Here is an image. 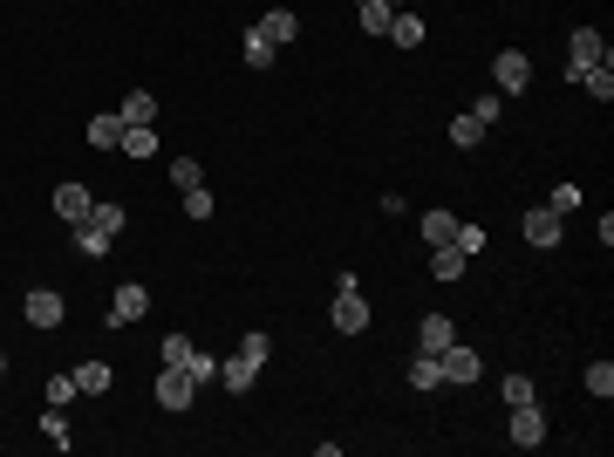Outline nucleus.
Here are the masks:
<instances>
[{
  "mask_svg": "<svg viewBox=\"0 0 614 457\" xmlns=\"http://www.w3.org/2000/svg\"><path fill=\"white\" fill-rule=\"evenodd\" d=\"M335 335H369V301H362V280L355 273H335Z\"/></svg>",
  "mask_w": 614,
  "mask_h": 457,
  "instance_id": "obj_1",
  "label": "nucleus"
},
{
  "mask_svg": "<svg viewBox=\"0 0 614 457\" xmlns=\"http://www.w3.org/2000/svg\"><path fill=\"white\" fill-rule=\"evenodd\" d=\"M437 369H444V389H464V382H478V376H485L478 348H464V342L444 348V355H437Z\"/></svg>",
  "mask_w": 614,
  "mask_h": 457,
  "instance_id": "obj_2",
  "label": "nucleus"
},
{
  "mask_svg": "<svg viewBox=\"0 0 614 457\" xmlns=\"http://www.w3.org/2000/svg\"><path fill=\"white\" fill-rule=\"evenodd\" d=\"M144 314H151V287H144V280H123V287L110 294V328H123V321H144Z\"/></svg>",
  "mask_w": 614,
  "mask_h": 457,
  "instance_id": "obj_3",
  "label": "nucleus"
},
{
  "mask_svg": "<svg viewBox=\"0 0 614 457\" xmlns=\"http://www.w3.org/2000/svg\"><path fill=\"white\" fill-rule=\"evenodd\" d=\"M505 437H512L519 451L546 444V410H539V403H512V423H505Z\"/></svg>",
  "mask_w": 614,
  "mask_h": 457,
  "instance_id": "obj_4",
  "label": "nucleus"
},
{
  "mask_svg": "<svg viewBox=\"0 0 614 457\" xmlns=\"http://www.w3.org/2000/svg\"><path fill=\"white\" fill-rule=\"evenodd\" d=\"M192 396H198V382L185 376V369H171V362H164V376H157V410H171V417H178V410H192Z\"/></svg>",
  "mask_w": 614,
  "mask_h": 457,
  "instance_id": "obj_5",
  "label": "nucleus"
},
{
  "mask_svg": "<svg viewBox=\"0 0 614 457\" xmlns=\"http://www.w3.org/2000/svg\"><path fill=\"white\" fill-rule=\"evenodd\" d=\"M567 76H580V69H594V62H608V41H601V28H574L567 35Z\"/></svg>",
  "mask_w": 614,
  "mask_h": 457,
  "instance_id": "obj_6",
  "label": "nucleus"
},
{
  "mask_svg": "<svg viewBox=\"0 0 614 457\" xmlns=\"http://www.w3.org/2000/svg\"><path fill=\"white\" fill-rule=\"evenodd\" d=\"M492 82H499V96H519V89L533 82V62H526L519 48H505V55H492Z\"/></svg>",
  "mask_w": 614,
  "mask_h": 457,
  "instance_id": "obj_7",
  "label": "nucleus"
},
{
  "mask_svg": "<svg viewBox=\"0 0 614 457\" xmlns=\"http://www.w3.org/2000/svg\"><path fill=\"white\" fill-rule=\"evenodd\" d=\"M21 314H28V328H62V321H69V301L48 294V287H35V294L21 301Z\"/></svg>",
  "mask_w": 614,
  "mask_h": 457,
  "instance_id": "obj_8",
  "label": "nucleus"
},
{
  "mask_svg": "<svg viewBox=\"0 0 614 457\" xmlns=\"http://www.w3.org/2000/svg\"><path fill=\"white\" fill-rule=\"evenodd\" d=\"M451 342H458V321H451V314H430L417 328V355H444Z\"/></svg>",
  "mask_w": 614,
  "mask_h": 457,
  "instance_id": "obj_9",
  "label": "nucleus"
},
{
  "mask_svg": "<svg viewBox=\"0 0 614 457\" xmlns=\"http://www.w3.org/2000/svg\"><path fill=\"white\" fill-rule=\"evenodd\" d=\"M526 246H539V253H553V246H560V212H553V205L526 212Z\"/></svg>",
  "mask_w": 614,
  "mask_h": 457,
  "instance_id": "obj_10",
  "label": "nucleus"
},
{
  "mask_svg": "<svg viewBox=\"0 0 614 457\" xmlns=\"http://www.w3.org/2000/svg\"><path fill=\"white\" fill-rule=\"evenodd\" d=\"M89 205H96V198H89V185H55V219L82 226V219H89Z\"/></svg>",
  "mask_w": 614,
  "mask_h": 457,
  "instance_id": "obj_11",
  "label": "nucleus"
},
{
  "mask_svg": "<svg viewBox=\"0 0 614 457\" xmlns=\"http://www.w3.org/2000/svg\"><path fill=\"white\" fill-rule=\"evenodd\" d=\"M219 382H226L232 396H246V389H253V382H260V362H246V355H239V348H232L226 362H219Z\"/></svg>",
  "mask_w": 614,
  "mask_h": 457,
  "instance_id": "obj_12",
  "label": "nucleus"
},
{
  "mask_svg": "<svg viewBox=\"0 0 614 457\" xmlns=\"http://www.w3.org/2000/svg\"><path fill=\"white\" fill-rule=\"evenodd\" d=\"M253 28H260V35H267L273 48H287V41L301 35V14H294V7H273L267 21H253Z\"/></svg>",
  "mask_w": 614,
  "mask_h": 457,
  "instance_id": "obj_13",
  "label": "nucleus"
},
{
  "mask_svg": "<svg viewBox=\"0 0 614 457\" xmlns=\"http://www.w3.org/2000/svg\"><path fill=\"white\" fill-rule=\"evenodd\" d=\"M417 232H423V246H451L458 239V212H423Z\"/></svg>",
  "mask_w": 614,
  "mask_h": 457,
  "instance_id": "obj_14",
  "label": "nucleus"
},
{
  "mask_svg": "<svg viewBox=\"0 0 614 457\" xmlns=\"http://www.w3.org/2000/svg\"><path fill=\"white\" fill-rule=\"evenodd\" d=\"M485 130H492V123H485V116H451V144H458V151H478V144H485Z\"/></svg>",
  "mask_w": 614,
  "mask_h": 457,
  "instance_id": "obj_15",
  "label": "nucleus"
},
{
  "mask_svg": "<svg viewBox=\"0 0 614 457\" xmlns=\"http://www.w3.org/2000/svg\"><path fill=\"white\" fill-rule=\"evenodd\" d=\"M89 144H96V151H116V144H123V116H116V110L89 116Z\"/></svg>",
  "mask_w": 614,
  "mask_h": 457,
  "instance_id": "obj_16",
  "label": "nucleus"
},
{
  "mask_svg": "<svg viewBox=\"0 0 614 457\" xmlns=\"http://www.w3.org/2000/svg\"><path fill=\"white\" fill-rule=\"evenodd\" d=\"M123 157H157V130L151 123H123V144H116Z\"/></svg>",
  "mask_w": 614,
  "mask_h": 457,
  "instance_id": "obj_17",
  "label": "nucleus"
},
{
  "mask_svg": "<svg viewBox=\"0 0 614 457\" xmlns=\"http://www.w3.org/2000/svg\"><path fill=\"white\" fill-rule=\"evenodd\" d=\"M464 267H471V253H458V246H430V273H437V280H464Z\"/></svg>",
  "mask_w": 614,
  "mask_h": 457,
  "instance_id": "obj_18",
  "label": "nucleus"
},
{
  "mask_svg": "<svg viewBox=\"0 0 614 457\" xmlns=\"http://www.w3.org/2000/svg\"><path fill=\"white\" fill-rule=\"evenodd\" d=\"M580 89H587V96H594V103H614V69L608 62H594V69H580Z\"/></svg>",
  "mask_w": 614,
  "mask_h": 457,
  "instance_id": "obj_19",
  "label": "nucleus"
},
{
  "mask_svg": "<svg viewBox=\"0 0 614 457\" xmlns=\"http://www.w3.org/2000/svg\"><path fill=\"white\" fill-rule=\"evenodd\" d=\"M82 226L103 232V239L116 246V232H123V205H116V198H110V205H89V219H82Z\"/></svg>",
  "mask_w": 614,
  "mask_h": 457,
  "instance_id": "obj_20",
  "label": "nucleus"
},
{
  "mask_svg": "<svg viewBox=\"0 0 614 457\" xmlns=\"http://www.w3.org/2000/svg\"><path fill=\"white\" fill-rule=\"evenodd\" d=\"M110 362H82V369H76V389H82V396H110Z\"/></svg>",
  "mask_w": 614,
  "mask_h": 457,
  "instance_id": "obj_21",
  "label": "nucleus"
},
{
  "mask_svg": "<svg viewBox=\"0 0 614 457\" xmlns=\"http://www.w3.org/2000/svg\"><path fill=\"white\" fill-rule=\"evenodd\" d=\"M116 116H123V123H157V96H151V89H130Z\"/></svg>",
  "mask_w": 614,
  "mask_h": 457,
  "instance_id": "obj_22",
  "label": "nucleus"
},
{
  "mask_svg": "<svg viewBox=\"0 0 614 457\" xmlns=\"http://www.w3.org/2000/svg\"><path fill=\"white\" fill-rule=\"evenodd\" d=\"M355 14H362V35H389V0H355Z\"/></svg>",
  "mask_w": 614,
  "mask_h": 457,
  "instance_id": "obj_23",
  "label": "nucleus"
},
{
  "mask_svg": "<svg viewBox=\"0 0 614 457\" xmlns=\"http://www.w3.org/2000/svg\"><path fill=\"white\" fill-rule=\"evenodd\" d=\"M239 355L267 369V362H273V335H267V328H246V335H239Z\"/></svg>",
  "mask_w": 614,
  "mask_h": 457,
  "instance_id": "obj_24",
  "label": "nucleus"
},
{
  "mask_svg": "<svg viewBox=\"0 0 614 457\" xmlns=\"http://www.w3.org/2000/svg\"><path fill=\"white\" fill-rule=\"evenodd\" d=\"M580 382H587V396H601V403H608V396H614V362H608V355H601V362H587V376H580Z\"/></svg>",
  "mask_w": 614,
  "mask_h": 457,
  "instance_id": "obj_25",
  "label": "nucleus"
},
{
  "mask_svg": "<svg viewBox=\"0 0 614 457\" xmlns=\"http://www.w3.org/2000/svg\"><path fill=\"white\" fill-rule=\"evenodd\" d=\"M389 41H396V48H417L423 21H417V14H389Z\"/></svg>",
  "mask_w": 614,
  "mask_h": 457,
  "instance_id": "obj_26",
  "label": "nucleus"
},
{
  "mask_svg": "<svg viewBox=\"0 0 614 457\" xmlns=\"http://www.w3.org/2000/svg\"><path fill=\"white\" fill-rule=\"evenodd\" d=\"M410 389H444V369H437V355H417V362H410Z\"/></svg>",
  "mask_w": 614,
  "mask_h": 457,
  "instance_id": "obj_27",
  "label": "nucleus"
},
{
  "mask_svg": "<svg viewBox=\"0 0 614 457\" xmlns=\"http://www.w3.org/2000/svg\"><path fill=\"white\" fill-rule=\"evenodd\" d=\"M171 185H178V191L205 185V164H198V157H178V164H171Z\"/></svg>",
  "mask_w": 614,
  "mask_h": 457,
  "instance_id": "obj_28",
  "label": "nucleus"
},
{
  "mask_svg": "<svg viewBox=\"0 0 614 457\" xmlns=\"http://www.w3.org/2000/svg\"><path fill=\"white\" fill-rule=\"evenodd\" d=\"M212 212H219V198H212L205 185H192V191H185V219H212Z\"/></svg>",
  "mask_w": 614,
  "mask_h": 457,
  "instance_id": "obj_29",
  "label": "nucleus"
},
{
  "mask_svg": "<svg viewBox=\"0 0 614 457\" xmlns=\"http://www.w3.org/2000/svg\"><path fill=\"white\" fill-rule=\"evenodd\" d=\"M246 62H253V69H273V41L260 35V28H246Z\"/></svg>",
  "mask_w": 614,
  "mask_h": 457,
  "instance_id": "obj_30",
  "label": "nucleus"
},
{
  "mask_svg": "<svg viewBox=\"0 0 614 457\" xmlns=\"http://www.w3.org/2000/svg\"><path fill=\"white\" fill-rule=\"evenodd\" d=\"M499 396H505V403H539L533 376H505V382H499Z\"/></svg>",
  "mask_w": 614,
  "mask_h": 457,
  "instance_id": "obj_31",
  "label": "nucleus"
},
{
  "mask_svg": "<svg viewBox=\"0 0 614 457\" xmlns=\"http://www.w3.org/2000/svg\"><path fill=\"white\" fill-rule=\"evenodd\" d=\"M451 246H458V253H471V260H478V253H485V226H464V219H458V239H451Z\"/></svg>",
  "mask_w": 614,
  "mask_h": 457,
  "instance_id": "obj_32",
  "label": "nucleus"
},
{
  "mask_svg": "<svg viewBox=\"0 0 614 457\" xmlns=\"http://www.w3.org/2000/svg\"><path fill=\"white\" fill-rule=\"evenodd\" d=\"M185 376H192V382H219V355H198V348H192V362H185Z\"/></svg>",
  "mask_w": 614,
  "mask_h": 457,
  "instance_id": "obj_33",
  "label": "nucleus"
},
{
  "mask_svg": "<svg viewBox=\"0 0 614 457\" xmlns=\"http://www.w3.org/2000/svg\"><path fill=\"white\" fill-rule=\"evenodd\" d=\"M41 437H55V451H62V444H69V423H62V410H55V403H48V410H41Z\"/></svg>",
  "mask_w": 614,
  "mask_h": 457,
  "instance_id": "obj_34",
  "label": "nucleus"
},
{
  "mask_svg": "<svg viewBox=\"0 0 614 457\" xmlns=\"http://www.w3.org/2000/svg\"><path fill=\"white\" fill-rule=\"evenodd\" d=\"M76 396H82V389H76V376H55V382H48V403H55V410H69Z\"/></svg>",
  "mask_w": 614,
  "mask_h": 457,
  "instance_id": "obj_35",
  "label": "nucleus"
},
{
  "mask_svg": "<svg viewBox=\"0 0 614 457\" xmlns=\"http://www.w3.org/2000/svg\"><path fill=\"white\" fill-rule=\"evenodd\" d=\"M164 362L185 369V362H192V342H185V335H164Z\"/></svg>",
  "mask_w": 614,
  "mask_h": 457,
  "instance_id": "obj_36",
  "label": "nucleus"
},
{
  "mask_svg": "<svg viewBox=\"0 0 614 457\" xmlns=\"http://www.w3.org/2000/svg\"><path fill=\"white\" fill-rule=\"evenodd\" d=\"M553 212H580V185H553Z\"/></svg>",
  "mask_w": 614,
  "mask_h": 457,
  "instance_id": "obj_37",
  "label": "nucleus"
},
{
  "mask_svg": "<svg viewBox=\"0 0 614 457\" xmlns=\"http://www.w3.org/2000/svg\"><path fill=\"white\" fill-rule=\"evenodd\" d=\"M0 376H7V355H0Z\"/></svg>",
  "mask_w": 614,
  "mask_h": 457,
  "instance_id": "obj_38",
  "label": "nucleus"
},
{
  "mask_svg": "<svg viewBox=\"0 0 614 457\" xmlns=\"http://www.w3.org/2000/svg\"><path fill=\"white\" fill-rule=\"evenodd\" d=\"M389 7H396V0H389Z\"/></svg>",
  "mask_w": 614,
  "mask_h": 457,
  "instance_id": "obj_39",
  "label": "nucleus"
}]
</instances>
